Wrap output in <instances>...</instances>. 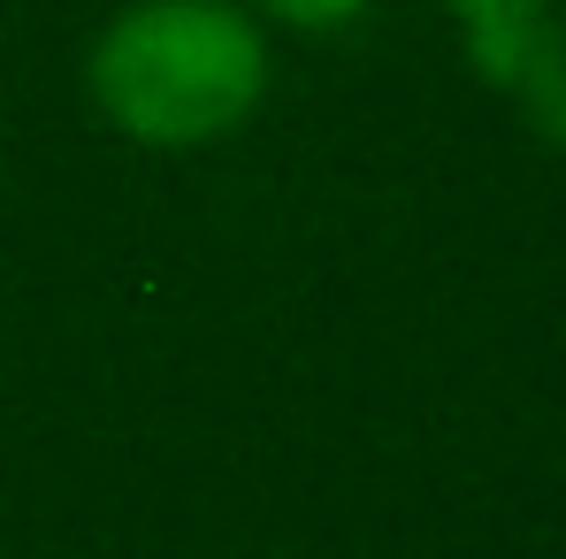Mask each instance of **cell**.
I'll return each instance as SVG.
<instances>
[{"label":"cell","mask_w":566,"mask_h":559,"mask_svg":"<svg viewBox=\"0 0 566 559\" xmlns=\"http://www.w3.org/2000/svg\"><path fill=\"white\" fill-rule=\"evenodd\" d=\"M444 15H452V31H460V54H468V70L482 77L544 8H559V0H437Z\"/></svg>","instance_id":"cell-3"},{"label":"cell","mask_w":566,"mask_h":559,"mask_svg":"<svg viewBox=\"0 0 566 559\" xmlns=\"http://www.w3.org/2000/svg\"><path fill=\"white\" fill-rule=\"evenodd\" d=\"M482 85L513 100V115H521L528 138H544L552 154H566V0L544 8V15L482 70Z\"/></svg>","instance_id":"cell-2"},{"label":"cell","mask_w":566,"mask_h":559,"mask_svg":"<svg viewBox=\"0 0 566 559\" xmlns=\"http://www.w3.org/2000/svg\"><path fill=\"white\" fill-rule=\"evenodd\" d=\"M269 31H306V39H322V31H353L376 0H245Z\"/></svg>","instance_id":"cell-4"},{"label":"cell","mask_w":566,"mask_h":559,"mask_svg":"<svg viewBox=\"0 0 566 559\" xmlns=\"http://www.w3.org/2000/svg\"><path fill=\"white\" fill-rule=\"evenodd\" d=\"M276 85L269 23L245 0H123L85 46L93 115L154 154L222 146Z\"/></svg>","instance_id":"cell-1"}]
</instances>
